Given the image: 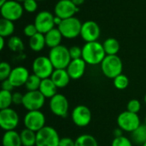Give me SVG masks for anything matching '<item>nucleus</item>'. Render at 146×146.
Masks as SVG:
<instances>
[{"label":"nucleus","instance_id":"f257e3e1","mask_svg":"<svg viewBox=\"0 0 146 146\" xmlns=\"http://www.w3.org/2000/svg\"><path fill=\"white\" fill-rule=\"evenodd\" d=\"M106 56L103 44L98 41L86 43L82 47V59L86 62V64H101Z\"/></svg>","mask_w":146,"mask_h":146},{"label":"nucleus","instance_id":"f03ea898","mask_svg":"<svg viewBox=\"0 0 146 146\" xmlns=\"http://www.w3.org/2000/svg\"><path fill=\"white\" fill-rule=\"evenodd\" d=\"M49 58L55 69H66L72 61L69 49L62 44L50 49Z\"/></svg>","mask_w":146,"mask_h":146},{"label":"nucleus","instance_id":"7ed1b4c3","mask_svg":"<svg viewBox=\"0 0 146 146\" xmlns=\"http://www.w3.org/2000/svg\"><path fill=\"white\" fill-rule=\"evenodd\" d=\"M101 69L107 78L114 80L116 76L121 74L123 63L117 55H107L101 62Z\"/></svg>","mask_w":146,"mask_h":146},{"label":"nucleus","instance_id":"20e7f679","mask_svg":"<svg viewBox=\"0 0 146 146\" xmlns=\"http://www.w3.org/2000/svg\"><path fill=\"white\" fill-rule=\"evenodd\" d=\"M61 138L57 131L50 126H45L36 133L35 146H58Z\"/></svg>","mask_w":146,"mask_h":146},{"label":"nucleus","instance_id":"39448f33","mask_svg":"<svg viewBox=\"0 0 146 146\" xmlns=\"http://www.w3.org/2000/svg\"><path fill=\"white\" fill-rule=\"evenodd\" d=\"M82 24L83 23H81L77 17L73 16L62 20V23L57 27V28L61 32L63 38L72 39L80 35Z\"/></svg>","mask_w":146,"mask_h":146},{"label":"nucleus","instance_id":"423d86ee","mask_svg":"<svg viewBox=\"0 0 146 146\" xmlns=\"http://www.w3.org/2000/svg\"><path fill=\"white\" fill-rule=\"evenodd\" d=\"M32 69L33 74L38 76L41 80L50 78L55 70L49 56H40L34 59L33 62Z\"/></svg>","mask_w":146,"mask_h":146},{"label":"nucleus","instance_id":"0eeeda50","mask_svg":"<svg viewBox=\"0 0 146 146\" xmlns=\"http://www.w3.org/2000/svg\"><path fill=\"white\" fill-rule=\"evenodd\" d=\"M2 18L15 21L23 15L24 8L22 4L15 0H8L4 4L0 6Z\"/></svg>","mask_w":146,"mask_h":146},{"label":"nucleus","instance_id":"6e6552de","mask_svg":"<svg viewBox=\"0 0 146 146\" xmlns=\"http://www.w3.org/2000/svg\"><path fill=\"white\" fill-rule=\"evenodd\" d=\"M117 124L121 129L127 133H133L141 125L138 114L132 113L127 110L121 112L118 115Z\"/></svg>","mask_w":146,"mask_h":146},{"label":"nucleus","instance_id":"1a4fd4ad","mask_svg":"<svg viewBox=\"0 0 146 146\" xmlns=\"http://www.w3.org/2000/svg\"><path fill=\"white\" fill-rule=\"evenodd\" d=\"M23 123L25 128L37 133L45 127V116L40 110L28 111L24 116Z\"/></svg>","mask_w":146,"mask_h":146},{"label":"nucleus","instance_id":"9d476101","mask_svg":"<svg viewBox=\"0 0 146 146\" xmlns=\"http://www.w3.org/2000/svg\"><path fill=\"white\" fill-rule=\"evenodd\" d=\"M45 103V97L38 90L27 92L24 94L22 105L27 111L40 110Z\"/></svg>","mask_w":146,"mask_h":146},{"label":"nucleus","instance_id":"9b49d317","mask_svg":"<svg viewBox=\"0 0 146 146\" xmlns=\"http://www.w3.org/2000/svg\"><path fill=\"white\" fill-rule=\"evenodd\" d=\"M55 15L47 10H42L37 14L34 19V25L38 33L45 34L55 27Z\"/></svg>","mask_w":146,"mask_h":146},{"label":"nucleus","instance_id":"f8f14e48","mask_svg":"<svg viewBox=\"0 0 146 146\" xmlns=\"http://www.w3.org/2000/svg\"><path fill=\"white\" fill-rule=\"evenodd\" d=\"M50 110L53 115L58 117H66L68 115L69 104L68 98L62 95L56 93L54 97L50 99Z\"/></svg>","mask_w":146,"mask_h":146},{"label":"nucleus","instance_id":"ddd939ff","mask_svg":"<svg viewBox=\"0 0 146 146\" xmlns=\"http://www.w3.org/2000/svg\"><path fill=\"white\" fill-rule=\"evenodd\" d=\"M19 124V115L11 108L0 110V127L5 132L15 130Z\"/></svg>","mask_w":146,"mask_h":146},{"label":"nucleus","instance_id":"4468645a","mask_svg":"<svg viewBox=\"0 0 146 146\" xmlns=\"http://www.w3.org/2000/svg\"><path fill=\"white\" fill-rule=\"evenodd\" d=\"M73 122L79 127H87L92 121V112L86 105H77L72 111Z\"/></svg>","mask_w":146,"mask_h":146},{"label":"nucleus","instance_id":"2eb2a0df","mask_svg":"<svg viewBox=\"0 0 146 146\" xmlns=\"http://www.w3.org/2000/svg\"><path fill=\"white\" fill-rule=\"evenodd\" d=\"M79 10V7L71 0H60L56 3L54 8L55 15L62 20L73 17Z\"/></svg>","mask_w":146,"mask_h":146},{"label":"nucleus","instance_id":"dca6fc26","mask_svg":"<svg viewBox=\"0 0 146 146\" xmlns=\"http://www.w3.org/2000/svg\"><path fill=\"white\" fill-rule=\"evenodd\" d=\"M80 36L86 42L97 41L100 36V27L94 21H86L82 24Z\"/></svg>","mask_w":146,"mask_h":146},{"label":"nucleus","instance_id":"f3484780","mask_svg":"<svg viewBox=\"0 0 146 146\" xmlns=\"http://www.w3.org/2000/svg\"><path fill=\"white\" fill-rule=\"evenodd\" d=\"M29 76L30 74L27 68L22 66H18L12 69L9 80L14 87H20L26 85Z\"/></svg>","mask_w":146,"mask_h":146},{"label":"nucleus","instance_id":"a211bd4d","mask_svg":"<svg viewBox=\"0 0 146 146\" xmlns=\"http://www.w3.org/2000/svg\"><path fill=\"white\" fill-rule=\"evenodd\" d=\"M86 62L82 59H74L70 62L68 68H66L71 80H79L80 79L86 71Z\"/></svg>","mask_w":146,"mask_h":146},{"label":"nucleus","instance_id":"6ab92c4d","mask_svg":"<svg viewBox=\"0 0 146 146\" xmlns=\"http://www.w3.org/2000/svg\"><path fill=\"white\" fill-rule=\"evenodd\" d=\"M50 79L57 88L66 87L71 80L67 69H55L50 76Z\"/></svg>","mask_w":146,"mask_h":146},{"label":"nucleus","instance_id":"aec40b11","mask_svg":"<svg viewBox=\"0 0 146 146\" xmlns=\"http://www.w3.org/2000/svg\"><path fill=\"white\" fill-rule=\"evenodd\" d=\"M44 38H45L46 46L52 49L61 44V42L63 37L61 32L59 31V29L54 27L53 29H51L50 31H49L47 33L44 34Z\"/></svg>","mask_w":146,"mask_h":146},{"label":"nucleus","instance_id":"412c9836","mask_svg":"<svg viewBox=\"0 0 146 146\" xmlns=\"http://www.w3.org/2000/svg\"><path fill=\"white\" fill-rule=\"evenodd\" d=\"M57 87L52 81L50 78L43 79L41 80V84L38 91L45 97V98H51L56 94Z\"/></svg>","mask_w":146,"mask_h":146},{"label":"nucleus","instance_id":"4be33fe9","mask_svg":"<svg viewBox=\"0 0 146 146\" xmlns=\"http://www.w3.org/2000/svg\"><path fill=\"white\" fill-rule=\"evenodd\" d=\"M3 146H22L21 135L15 130L4 133L2 139Z\"/></svg>","mask_w":146,"mask_h":146},{"label":"nucleus","instance_id":"5701e85b","mask_svg":"<svg viewBox=\"0 0 146 146\" xmlns=\"http://www.w3.org/2000/svg\"><path fill=\"white\" fill-rule=\"evenodd\" d=\"M46 45L44 34L38 33L29 38V47L35 52L41 51Z\"/></svg>","mask_w":146,"mask_h":146},{"label":"nucleus","instance_id":"b1692460","mask_svg":"<svg viewBox=\"0 0 146 146\" xmlns=\"http://www.w3.org/2000/svg\"><path fill=\"white\" fill-rule=\"evenodd\" d=\"M106 55H116L120 50V43L115 38H109L103 43Z\"/></svg>","mask_w":146,"mask_h":146},{"label":"nucleus","instance_id":"393cba45","mask_svg":"<svg viewBox=\"0 0 146 146\" xmlns=\"http://www.w3.org/2000/svg\"><path fill=\"white\" fill-rule=\"evenodd\" d=\"M21 139L22 146H35L36 145V133L25 128L23 129L21 133Z\"/></svg>","mask_w":146,"mask_h":146},{"label":"nucleus","instance_id":"a878e982","mask_svg":"<svg viewBox=\"0 0 146 146\" xmlns=\"http://www.w3.org/2000/svg\"><path fill=\"white\" fill-rule=\"evenodd\" d=\"M131 139L137 145H143L146 142V125H140L136 130L131 133Z\"/></svg>","mask_w":146,"mask_h":146},{"label":"nucleus","instance_id":"bb28decb","mask_svg":"<svg viewBox=\"0 0 146 146\" xmlns=\"http://www.w3.org/2000/svg\"><path fill=\"white\" fill-rule=\"evenodd\" d=\"M15 31L14 21L1 18L0 20V36L3 38L9 37L13 34Z\"/></svg>","mask_w":146,"mask_h":146},{"label":"nucleus","instance_id":"cd10ccee","mask_svg":"<svg viewBox=\"0 0 146 146\" xmlns=\"http://www.w3.org/2000/svg\"><path fill=\"white\" fill-rule=\"evenodd\" d=\"M75 146H98V144L93 136L82 134L75 139Z\"/></svg>","mask_w":146,"mask_h":146},{"label":"nucleus","instance_id":"c85d7f7f","mask_svg":"<svg viewBox=\"0 0 146 146\" xmlns=\"http://www.w3.org/2000/svg\"><path fill=\"white\" fill-rule=\"evenodd\" d=\"M8 47L14 52H20L24 50V43L18 36H11L8 40Z\"/></svg>","mask_w":146,"mask_h":146},{"label":"nucleus","instance_id":"c756f323","mask_svg":"<svg viewBox=\"0 0 146 146\" xmlns=\"http://www.w3.org/2000/svg\"><path fill=\"white\" fill-rule=\"evenodd\" d=\"M41 80H42L38 76H37L36 74H30V76H29V78H28V80L25 85V87L27 90V92L38 91L39 89Z\"/></svg>","mask_w":146,"mask_h":146},{"label":"nucleus","instance_id":"7c9ffc66","mask_svg":"<svg viewBox=\"0 0 146 146\" xmlns=\"http://www.w3.org/2000/svg\"><path fill=\"white\" fill-rule=\"evenodd\" d=\"M12 95L11 92L1 90L0 92V109H8L10 108V105L13 104L12 100Z\"/></svg>","mask_w":146,"mask_h":146},{"label":"nucleus","instance_id":"2f4dec72","mask_svg":"<svg viewBox=\"0 0 146 146\" xmlns=\"http://www.w3.org/2000/svg\"><path fill=\"white\" fill-rule=\"evenodd\" d=\"M113 80H114L113 81L114 86L118 90H124L129 85V79L127 78V75L123 74H121L120 75L116 76Z\"/></svg>","mask_w":146,"mask_h":146},{"label":"nucleus","instance_id":"473e14b6","mask_svg":"<svg viewBox=\"0 0 146 146\" xmlns=\"http://www.w3.org/2000/svg\"><path fill=\"white\" fill-rule=\"evenodd\" d=\"M13 68H11L10 65L6 62H2L0 63V80L3 81L4 80L9 79L10 73Z\"/></svg>","mask_w":146,"mask_h":146},{"label":"nucleus","instance_id":"72a5a7b5","mask_svg":"<svg viewBox=\"0 0 146 146\" xmlns=\"http://www.w3.org/2000/svg\"><path fill=\"white\" fill-rule=\"evenodd\" d=\"M141 110V104L137 99H132L127 103V110L130 111L132 113L138 114Z\"/></svg>","mask_w":146,"mask_h":146},{"label":"nucleus","instance_id":"f704fd0d","mask_svg":"<svg viewBox=\"0 0 146 146\" xmlns=\"http://www.w3.org/2000/svg\"><path fill=\"white\" fill-rule=\"evenodd\" d=\"M111 146H133L132 140L125 136L115 138L112 141Z\"/></svg>","mask_w":146,"mask_h":146},{"label":"nucleus","instance_id":"c9c22d12","mask_svg":"<svg viewBox=\"0 0 146 146\" xmlns=\"http://www.w3.org/2000/svg\"><path fill=\"white\" fill-rule=\"evenodd\" d=\"M38 1L36 0H26L22 3L24 10L28 13H33L38 9Z\"/></svg>","mask_w":146,"mask_h":146},{"label":"nucleus","instance_id":"e433bc0d","mask_svg":"<svg viewBox=\"0 0 146 146\" xmlns=\"http://www.w3.org/2000/svg\"><path fill=\"white\" fill-rule=\"evenodd\" d=\"M69 54L72 60L82 58V48L78 45L71 46L69 48Z\"/></svg>","mask_w":146,"mask_h":146},{"label":"nucleus","instance_id":"4c0bfd02","mask_svg":"<svg viewBox=\"0 0 146 146\" xmlns=\"http://www.w3.org/2000/svg\"><path fill=\"white\" fill-rule=\"evenodd\" d=\"M38 30L37 27H35L34 24H27L25 26L24 29H23V33L25 36L28 37L29 38L33 36H34L36 33H38Z\"/></svg>","mask_w":146,"mask_h":146},{"label":"nucleus","instance_id":"58836bf2","mask_svg":"<svg viewBox=\"0 0 146 146\" xmlns=\"http://www.w3.org/2000/svg\"><path fill=\"white\" fill-rule=\"evenodd\" d=\"M23 97L24 95L21 94V92H14L13 95H12V100H13V104L15 105H20V104H22V102H23Z\"/></svg>","mask_w":146,"mask_h":146},{"label":"nucleus","instance_id":"ea45409f","mask_svg":"<svg viewBox=\"0 0 146 146\" xmlns=\"http://www.w3.org/2000/svg\"><path fill=\"white\" fill-rule=\"evenodd\" d=\"M58 146H75V141L68 137L62 138Z\"/></svg>","mask_w":146,"mask_h":146},{"label":"nucleus","instance_id":"a19ab883","mask_svg":"<svg viewBox=\"0 0 146 146\" xmlns=\"http://www.w3.org/2000/svg\"><path fill=\"white\" fill-rule=\"evenodd\" d=\"M1 86H2V90L8 91V92H12V91H13V89L15 88V87H14V86L12 85V83L9 81V79L3 80V81H2V85H1Z\"/></svg>","mask_w":146,"mask_h":146},{"label":"nucleus","instance_id":"79ce46f5","mask_svg":"<svg viewBox=\"0 0 146 146\" xmlns=\"http://www.w3.org/2000/svg\"><path fill=\"white\" fill-rule=\"evenodd\" d=\"M124 131L122 129H121L120 127L117 128V129H115V130H114V136H115V138H118V137L123 136V133H122Z\"/></svg>","mask_w":146,"mask_h":146},{"label":"nucleus","instance_id":"37998d69","mask_svg":"<svg viewBox=\"0 0 146 146\" xmlns=\"http://www.w3.org/2000/svg\"><path fill=\"white\" fill-rule=\"evenodd\" d=\"M62 19H61L60 17H58V16H56V15H55L54 22H55V25H56V27H58V26L62 23Z\"/></svg>","mask_w":146,"mask_h":146},{"label":"nucleus","instance_id":"c03bdc74","mask_svg":"<svg viewBox=\"0 0 146 146\" xmlns=\"http://www.w3.org/2000/svg\"><path fill=\"white\" fill-rule=\"evenodd\" d=\"M76 6H78V7H80V5H82L83 3H84V2H85V0H71Z\"/></svg>","mask_w":146,"mask_h":146},{"label":"nucleus","instance_id":"a18cd8bd","mask_svg":"<svg viewBox=\"0 0 146 146\" xmlns=\"http://www.w3.org/2000/svg\"><path fill=\"white\" fill-rule=\"evenodd\" d=\"M4 38L3 37H1L0 36V50H3V48H4Z\"/></svg>","mask_w":146,"mask_h":146},{"label":"nucleus","instance_id":"49530a36","mask_svg":"<svg viewBox=\"0 0 146 146\" xmlns=\"http://www.w3.org/2000/svg\"><path fill=\"white\" fill-rule=\"evenodd\" d=\"M8 0H0V6H2L3 4H4Z\"/></svg>","mask_w":146,"mask_h":146},{"label":"nucleus","instance_id":"de8ad7c7","mask_svg":"<svg viewBox=\"0 0 146 146\" xmlns=\"http://www.w3.org/2000/svg\"><path fill=\"white\" fill-rule=\"evenodd\" d=\"M15 1H17V2H19V3H23V2L26 1V0H15Z\"/></svg>","mask_w":146,"mask_h":146},{"label":"nucleus","instance_id":"09e8293b","mask_svg":"<svg viewBox=\"0 0 146 146\" xmlns=\"http://www.w3.org/2000/svg\"><path fill=\"white\" fill-rule=\"evenodd\" d=\"M144 99H145V104H146V94L145 95V98H144Z\"/></svg>","mask_w":146,"mask_h":146},{"label":"nucleus","instance_id":"8fccbe9b","mask_svg":"<svg viewBox=\"0 0 146 146\" xmlns=\"http://www.w3.org/2000/svg\"><path fill=\"white\" fill-rule=\"evenodd\" d=\"M145 124L146 125V115H145Z\"/></svg>","mask_w":146,"mask_h":146},{"label":"nucleus","instance_id":"3c124183","mask_svg":"<svg viewBox=\"0 0 146 146\" xmlns=\"http://www.w3.org/2000/svg\"><path fill=\"white\" fill-rule=\"evenodd\" d=\"M142 146H146V142H145V144H144V145H142Z\"/></svg>","mask_w":146,"mask_h":146},{"label":"nucleus","instance_id":"603ef678","mask_svg":"<svg viewBox=\"0 0 146 146\" xmlns=\"http://www.w3.org/2000/svg\"><path fill=\"white\" fill-rule=\"evenodd\" d=\"M36 1H45V0H36Z\"/></svg>","mask_w":146,"mask_h":146},{"label":"nucleus","instance_id":"864d4df0","mask_svg":"<svg viewBox=\"0 0 146 146\" xmlns=\"http://www.w3.org/2000/svg\"><path fill=\"white\" fill-rule=\"evenodd\" d=\"M58 1H60V0H58Z\"/></svg>","mask_w":146,"mask_h":146}]
</instances>
